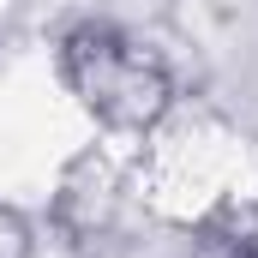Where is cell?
Segmentation results:
<instances>
[{"instance_id": "obj_1", "label": "cell", "mask_w": 258, "mask_h": 258, "mask_svg": "<svg viewBox=\"0 0 258 258\" xmlns=\"http://www.w3.org/2000/svg\"><path fill=\"white\" fill-rule=\"evenodd\" d=\"M120 192H126V174H120V162L102 150V144H90V150H78L72 162L60 168V180H54V198H48V228L60 234L66 246H102L108 234H114V216H120Z\"/></svg>"}, {"instance_id": "obj_2", "label": "cell", "mask_w": 258, "mask_h": 258, "mask_svg": "<svg viewBox=\"0 0 258 258\" xmlns=\"http://www.w3.org/2000/svg\"><path fill=\"white\" fill-rule=\"evenodd\" d=\"M174 102H180L174 66L162 60L156 48H138L132 42V54L114 66V78L90 102V114H96V126L114 132V138H150V132L174 114Z\"/></svg>"}, {"instance_id": "obj_3", "label": "cell", "mask_w": 258, "mask_h": 258, "mask_svg": "<svg viewBox=\"0 0 258 258\" xmlns=\"http://www.w3.org/2000/svg\"><path fill=\"white\" fill-rule=\"evenodd\" d=\"M126 54H132V36L114 18L90 12V18H72L60 36H54V78H60V90L78 108H90Z\"/></svg>"}, {"instance_id": "obj_4", "label": "cell", "mask_w": 258, "mask_h": 258, "mask_svg": "<svg viewBox=\"0 0 258 258\" xmlns=\"http://www.w3.org/2000/svg\"><path fill=\"white\" fill-rule=\"evenodd\" d=\"M186 258H258V204H210L186 234Z\"/></svg>"}, {"instance_id": "obj_5", "label": "cell", "mask_w": 258, "mask_h": 258, "mask_svg": "<svg viewBox=\"0 0 258 258\" xmlns=\"http://www.w3.org/2000/svg\"><path fill=\"white\" fill-rule=\"evenodd\" d=\"M0 258H36V222L0 198Z\"/></svg>"}]
</instances>
